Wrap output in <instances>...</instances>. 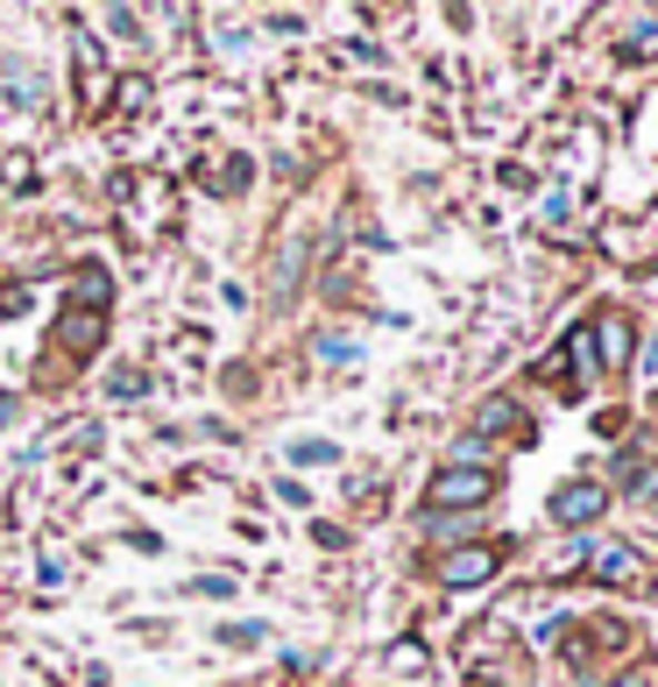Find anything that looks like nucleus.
Here are the masks:
<instances>
[{"label": "nucleus", "mask_w": 658, "mask_h": 687, "mask_svg": "<svg viewBox=\"0 0 658 687\" xmlns=\"http://www.w3.org/2000/svg\"><path fill=\"white\" fill-rule=\"evenodd\" d=\"M481 496H489V468H460V461H447L432 475V504H481Z\"/></svg>", "instance_id": "nucleus-1"}, {"label": "nucleus", "mask_w": 658, "mask_h": 687, "mask_svg": "<svg viewBox=\"0 0 658 687\" xmlns=\"http://www.w3.org/2000/svg\"><path fill=\"white\" fill-rule=\"evenodd\" d=\"M602 504H609V489H595V482H567L552 496V518L559 525H595L602 518Z\"/></svg>", "instance_id": "nucleus-2"}, {"label": "nucleus", "mask_w": 658, "mask_h": 687, "mask_svg": "<svg viewBox=\"0 0 658 687\" xmlns=\"http://www.w3.org/2000/svg\"><path fill=\"white\" fill-rule=\"evenodd\" d=\"M496 575V552L489 546H475V552H447V560H439V581H489Z\"/></svg>", "instance_id": "nucleus-3"}, {"label": "nucleus", "mask_w": 658, "mask_h": 687, "mask_svg": "<svg viewBox=\"0 0 658 687\" xmlns=\"http://www.w3.org/2000/svg\"><path fill=\"white\" fill-rule=\"evenodd\" d=\"M588 348H595L602 369H616V361L630 355V327H624V319H595V340H588Z\"/></svg>", "instance_id": "nucleus-4"}, {"label": "nucleus", "mask_w": 658, "mask_h": 687, "mask_svg": "<svg viewBox=\"0 0 658 687\" xmlns=\"http://www.w3.org/2000/svg\"><path fill=\"white\" fill-rule=\"evenodd\" d=\"M630 567H637V552H624V546H616V539H595V575H609V581H624V575H630Z\"/></svg>", "instance_id": "nucleus-5"}, {"label": "nucleus", "mask_w": 658, "mask_h": 687, "mask_svg": "<svg viewBox=\"0 0 658 687\" xmlns=\"http://www.w3.org/2000/svg\"><path fill=\"white\" fill-rule=\"evenodd\" d=\"M64 340H71L79 355H86V348H100V319H92V312H71V319H64Z\"/></svg>", "instance_id": "nucleus-6"}, {"label": "nucleus", "mask_w": 658, "mask_h": 687, "mask_svg": "<svg viewBox=\"0 0 658 687\" xmlns=\"http://www.w3.org/2000/svg\"><path fill=\"white\" fill-rule=\"evenodd\" d=\"M567 361H574L580 376H602V361H595V348H588V333H574V340H567Z\"/></svg>", "instance_id": "nucleus-7"}, {"label": "nucleus", "mask_w": 658, "mask_h": 687, "mask_svg": "<svg viewBox=\"0 0 658 687\" xmlns=\"http://www.w3.org/2000/svg\"><path fill=\"white\" fill-rule=\"evenodd\" d=\"M510 418H517V411L502 405V397H489V405H481V426H510Z\"/></svg>", "instance_id": "nucleus-8"}, {"label": "nucleus", "mask_w": 658, "mask_h": 687, "mask_svg": "<svg viewBox=\"0 0 658 687\" xmlns=\"http://www.w3.org/2000/svg\"><path fill=\"white\" fill-rule=\"evenodd\" d=\"M8 411H14V397H0V418H8Z\"/></svg>", "instance_id": "nucleus-9"}]
</instances>
